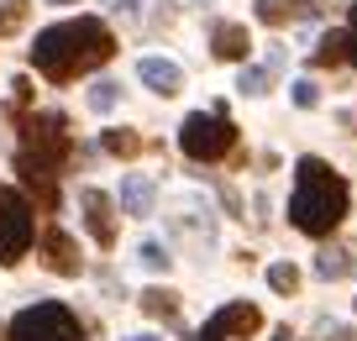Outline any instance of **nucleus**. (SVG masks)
Instances as JSON below:
<instances>
[{
  "label": "nucleus",
  "instance_id": "1",
  "mask_svg": "<svg viewBox=\"0 0 357 341\" xmlns=\"http://www.w3.org/2000/svg\"><path fill=\"white\" fill-rule=\"evenodd\" d=\"M111 53H116V37H111V26H105L100 16L58 22V26H47V32H37V43H32V63L43 68L53 84H63V79L84 74V68H95V63H105Z\"/></svg>",
  "mask_w": 357,
  "mask_h": 341
},
{
  "label": "nucleus",
  "instance_id": "2",
  "mask_svg": "<svg viewBox=\"0 0 357 341\" xmlns=\"http://www.w3.org/2000/svg\"><path fill=\"white\" fill-rule=\"evenodd\" d=\"M347 199H352V189H347V179L336 174L331 163L300 158V184H294L289 215H294V226H300L305 236H331L336 226H342V215H347Z\"/></svg>",
  "mask_w": 357,
  "mask_h": 341
},
{
  "label": "nucleus",
  "instance_id": "3",
  "mask_svg": "<svg viewBox=\"0 0 357 341\" xmlns=\"http://www.w3.org/2000/svg\"><path fill=\"white\" fill-rule=\"evenodd\" d=\"M178 147H184V158H200V163H215V158H226V153L236 147L231 116H205V110L184 116V126H178Z\"/></svg>",
  "mask_w": 357,
  "mask_h": 341
},
{
  "label": "nucleus",
  "instance_id": "4",
  "mask_svg": "<svg viewBox=\"0 0 357 341\" xmlns=\"http://www.w3.org/2000/svg\"><path fill=\"white\" fill-rule=\"evenodd\" d=\"M6 336H11V341H79V320H74L68 305L43 299V305H26L22 315L11 320Z\"/></svg>",
  "mask_w": 357,
  "mask_h": 341
},
{
  "label": "nucleus",
  "instance_id": "5",
  "mask_svg": "<svg viewBox=\"0 0 357 341\" xmlns=\"http://www.w3.org/2000/svg\"><path fill=\"white\" fill-rule=\"evenodd\" d=\"M26 247H32V205L11 184H0V263H16Z\"/></svg>",
  "mask_w": 357,
  "mask_h": 341
},
{
  "label": "nucleus",
  "instance_id": "6",
  "mask_svg": "<svg viewBox=\"0 0 357 341\" xmlns=\"http://www.w3.org/2000/svg\"><path fill=\"white\" fill-rule=\"evenodd\" d=\"M79 205H84V226L100 247L116 242V215H111V195L105 189H79Z\"/></svg>",
  "mask_w": 357,
  "mask_h": 341
},
{
  "label": "nucleus",
  "instance_id": "7",
  "mask_svg": "<svg viewBox=\"0 0 357 341\" xmlns=\"http://www.w3.org/2000/svg\"><path fill=\"white\" fill-rule=\"evenodd\" d=\"M43 263L53 268V273L74 278V273H79V247H74V236L58 232V226H47V232H43Z\"/></svg>",
  "mask_w": 357,
  "mask_h": 341
},
{
  "label": "nucleus",
  "instance_id": "8",
  "mask_svg": "<svg viewBox=\"0 0 357 341\" xmlns=\"http://www.w3.org/2000/svg\"><path fill=\"white\" fill-rule=\"evenodd\" d=\"M137 79H142L153 95H178V89H184V68L168 63V58H142V63H137Z\"/></svg>",
  "mask_w": 357,
  "mask_h": 341
},
{
  "label": "nucleus",
  "instance_id": "9",
  "mask_svg": "<svg viewBox=\"0 0 357 341\" xmlns=\"http://www.w3.org/2000/svg\"><path fill=\"white\" fill-rule=\"evenodd\" d=\"M289 16H300V22H315V16H321V6H315V0H257V22L284 26Z\"/></svg>",
  "mask_w": 357,
  "mask_h": 341
},
{
  "label": "nucleus",
  "instance_id": "10",
  "mask_svg": "<svg viewBox=\"0 0 357 341\" xmlns=\"http://www.w3.org/2000/svg\"><path fill=\"white\" fill-rule=\"evenodd\" d=\"M211 53L221 58V63H242V58H247V26L221 22V26L211 32Z\"/></svg>",
  "mask_w": 357,
  "mask_h": 341
},
{
  "label": "nucleus",
  "instance_id": "11",
  "mask_svg": "<svg viewBox=\"0 0 357 341\" xmlns=\"http://www.w3.org/2000/svg\"><path fill=\"white\" fill-rule=\"evenodd\" d=\"M215 326H221V336H247V331H257L263 326V315H257V305H226V310H215Z\"/></svg>",
  "mask_w": 357,
  "mask_h": 341
},
{
  "label": "nucleus",
  "instance_id": "12",
  "mask_svg": "<svg viewBox=\"0 0 357 341\" xmlns=\"http://www.w3.org/2000/svg\"><path fill=\"white\" fill-rule=\"evenodd\" d=\"M153 199H158V184H153V179L126 174V184H121V205H126V215H147V210H153Z\"/></svg>",
  "mask_w": 357,
  "mask_h": 341
},
{
  "label": "nucleus",
  "instance_id": "13",
  "mask_svg": "<svg viewBox=\"0 0 357 341\" xmlns=\"http://www.w3.org/2000/svg\"><path fill=\"white\" fill-rule=\"evenodd\" d=\"M357 268V257L347 252V247H326L321 257H315V278H347Z\"/></svg>",
  "mask_w": 357,
  "mask_h": 341
},
{
  "label": "nucleus",
  "instance_id": "14",
  "mask_svg": "<svg viewBox=\"0 0 357 341\" xmlns=\"http://www.w3.org/2000/svg\"><path fill=\"white\" fill-rule=\"evenodd\" d=\"M100 147L111 158H137V153H142V137L126 132V126H111V132H100Z\"/></svg>",
  "mask_w": 357,
  "mask_h": 341
},
{
  "label": "nucleus",
  "instance_id": "15",
  "mask_svg": "<svg viewBox=\"0 0 357 341\" xmlns=\"http://www.w3.org/2000/svg\"><path fill=\"white\" fill-rule=\"evenodd\" d=\"M347 53H352V32H326V37H321V47H315V63L331 68V63H342Z\"/></svg>",
  "mask_w": 357,
  "mask_h": 341
},
{
  "label": "nucleus",
  "instance_id": "16",
  "mask_svg": "<svg viewBox=\"0 0 357 341\" xmlns=\"http://www.w3.org/2000/svg\"><path fill=\"white\" fill-rule=\"evenodd\" d=\"M142 310L153 320H178V294H168V289H142Z\"/></svg>",
  "mask_w": 357,
  "mask_h": 341
},
{
  "label": "nucleus",
  "instance_id": "17",
  "mask_svg": "<svg viewBox=\"0 0 357 341\" xmlns=\"http://www.w3.org/2000/svg\"><path fill=\"white\" fill-rule=\"evenodd\" d=\"M279 74V68H268V63H252V68H242V79H236V89L242 95H263L268 89V79Z\"/></svg>",
  "mask_w": 357,
  "mask_h": 341
},
{
  "label": "nucleus",
  "instance_id": "18",
  "mask_svg": "<svg viewBox=\"0 0 357 341\" xmlns=\"http://www.w3.org/2000/svg\"><path fill=\"white\" fill-rule=\"evenodd\" d=\"M137 263H142L147 273H168V263H174V257H168L163 242H142V247H137Z\"/></svg>",
  "mask_w": 357,
  "mask_h": 341
},
{
  "label": "nucleus",
  "instance_id": "19",
  "mask_svg": "<svg viewBox=\"0 0 357 341\" xmlns=\"http://www.w3.org/2000/svg\"><path fill=\"white\" fill-rule=\"evenodd\" d=\"M268 284L279 289V294H294V289H300V268L294 263H273L268 268Z\"/></svg>",
  "mask_w": 357,
  "mask_h": 341
},
{
  "label": "nucleus",
  "instance_id": "20",
  "mask_svg": "<svg viewBox=\"0 0 357 341\" xmlns=\"http://www.w3.org/2000/svg\"><path fill=\"white\" fill-rule=\"evenodd\" d=\"M26 22V0H0V32H16Z\"/></svg>",
  "mask_w": 357,
  "mask_h": 341
},
{
  "label": "nucleus",
  "instance_id": "21",
  "mask_svg": "<svg viewBox=\"0 0 357 341\" xmlns=\"http://www.w3.org/2000/svg\"><path fill=\"white\" fill-rule=\"evenodd\" d=\"M116 100H121V84H111V79H100V84L89 89V105H95V110H111Z\"/></svg>",
  "mask_w": 357,
  "mask_h": 341
},
{
  "label": "nucleus",
  "instance_id": "22",
  "mask_svg": "<svg viewBox=\"0 0 357 341\" xmlns=\"http://www.w3.org/2000/svg\"><path fill=\"white\" fill-rule=\"evenodd\" d=\"M315 100H321V89H315L310 79H300V84H294V105H300V110H310Z\"/></svg>",
  "mask_w": 357,
  "mask_h": 341
},
{
  "label": "nucleus",
  "instance_id": "23",
  "mask_svg": "<svg viewBox=\"0 0 357 341\" xmlns=\"http://www.w3.org/2000/svg\"><path fill=\"white\" fill-rule=\"evenodd\" d=\"M26 100H32V84H26V79H16V84H11V105H26Z\"/></svg>",
  "mask_w": 357,
  "mask_h": 341
},
{
  "label": "nucleus",
  "instance_id": "24",
  "mask_svg": "<svg viewBox=\"0 0 357 341\" xmlns=\"http://www.w3.org/2000/svg\"><path fill=\"white\" fill-rule=\"evenodd\" d=\"M347 32H352V58H357V0L347 6Z\"/></svg>",
  "mask_w": 357,
  "mask_h": 341
},
{
  "label": "nucleus",
  "instance_id": "25",
  "mask_svg": "<svg viewBox=\"0 0 357 341\" xmlns=\"http://www.w3.org/2000/svg\"><path fill=\"white\" fill-rule=\"evenodd\" d=\"M111 6H116L121 16H137V11H142V0H111Z\"/></svg>",
  "mask_w": 357,
  "mask_h": 341
},
{
  "label": "nucleus",
  "instance_id": "26",
  "mask_svg": "<svg viewBox=\"0 0 357 341\" xmlns=\"http://www.w3.org/2000/svg\"><path fill=\"white\" fill-rule=\"evenodd\" d=\"M273 341H294V336H289V331H273Z\"/></svg>",
  "mask_w": 357,
  "mask_h": 341
},
{
  "label": "nucleus",
  "instance_id": "27",
  "mask_svg": "<svg viewBox=\"0 0 357 341\" xmlns=\"http://www.w3.org/2000/svg\"><path fill=\"white\" fill-rule=\"evenodd\" d=\"M126 341H158V336H126Z\"/></svg>",
  "mask_w": 357,
  "mask_h": 341
},
{
  "label": "nucleus",
  "instance_id": "28",
  "mask_svg": "<svg viewBox=\"0 0 357 341\" xmlns=\"http://www.w3.org/2000/svg\"><path fill=\"white\" fill-rule=\"evenodd\" d=\"M53 6H74V0H53Z\"/></svg>",
  "mask_w": 357,
  "mask_h": 341
},
{
  "label": "nucleus",
  "instance_id": "29",
  "mask_svg": "<svg viewBox=\"0 0 357 341\" xmlns=\"http://www.w3.org/2000/svg\"><path fill=\"white\" fill-rule=\"evenodd\" d=\"M200 6H205V0H200Z\"/></svg>",
  "mask_w": 357,
  "mask_h": 341
}]
</instances>
